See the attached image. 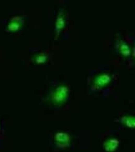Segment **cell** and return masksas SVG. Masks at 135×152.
<instances>
[{
    "mask_svg": "<svg viewBox=\"0 0 135 152\" xmlns=\"http://www.w3.org/2000/svg\"><path fill=\"white\" fill-rule=\"evenodd\" d=\"M68 94V89L66 87H60L55 90L53 94L52 99L55 102H60L64 101Z\"/></svg>",
    "mask_w": 135,
    "mask_h": 152,
    "instance_id": "1",
    "label": "cell"
},
{
    "mask_svg": "<svg viewBox=\"0 0 135 152\" xmlns=\"http://www.w3.org/2000/svg\"><path fill=\"white\" fill-rule=\"evenodd\" d=\"M110 80H111V78H110L109 75L104 74L100 75V76H99L97 78L96 81H95V84L98 87L103 86L105 84H108L110 81Z\"/></svg>",
    "mask_w": 135,
    "mask_h": 152,
    "instance_id": "2",
    "label": "cell"
},
{
    "mask_svg": "<svg viewBox=\"0 0 135 152\" xmlns=\"http://www.w3.org/2000/svg\"><path fill=\"white\" fill-rule=\"evenodd\" d=\"M118 141L116 139H111L108 140L105 144V148L106 151H113L116 149L118 147Z\"/></svg>",
    "mask_w": 135,
    "mask_h": 152,
    "instance_id": "3",
    "label": "cell"
},
{
    "mask_svg": "<svg viewBox=\"0 0 135 152\" xmlns=\"http://www.w3.org/2000/svg\"><path fill=\"white\" fill-rule=\"evenodd\" d=\"M55 138L57 141L61 143H65L68 141L69 140V136L66 133H58L56 134L55 136Z\"/></svg>",
    "mask_w": 135,
    "mask_h": 152,
    "instance_id": "4",
    "label": "cell"
},
{
    "mask_svg": "<svg viewBox=\"0 0 135 152\" xmlns=\"http://www.w3.org/2000/svg\"><path fill=\"white\" fill-rule=\"evenodd\" d=\"M121 52L123 54H128L130 53V49L129 48H128V47L126 46V44H121Z\"/></svg>",
    "mask_w": 135,
    "mask_h": 152,
    "instance_id": "5",
    "label": "cell"
},
{
    "mask_svg": "<svg viewBox=\"0 0 135 152\" xmlns=\"http://www.w3.org/2000/svg\"><path fill=\"white\" fill-rule=\"evenodd\" d=\"M125 122H126V124H127V125L130 126V124L131 123V125L132 126V123H134V119L132 120V118H131V117H128V118H125Z\"/></svg>",
    "mask_w": 135,
    "mask_h": 152,
    "instance_id": "6",
    "label": "cell"
}]
</instances>
